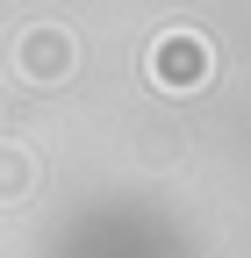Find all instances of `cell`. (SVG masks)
<instances>
[{"label": "cell", "mask_w": 251, "mask_h": 258, "mask_svg": "<svg viewBox=\"0 0 251 258\" xmlns=\"http://www.w3.org/2000/svg\"><path fill=\"white\" fill-rule=\"evenodd\" d=\"M151 72H158L165 86H201V79H208V50H201L194 36H172V43L151 50Z\"/></svg>", "instance_id": "obj_1"}]
</instances>
